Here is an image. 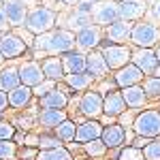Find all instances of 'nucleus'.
<instances>
[{
	"label": "nucleus",
	"instance_id": "nucleus-1",
	"mask_svg": "<svg viewBox=\"0 0 160 160\" xmlns=\"http://www.w3.org/2000/svg\"><path fill=\"white\" fill-rule=\"evenodd\" d=\"M75 47V34L68 30H51L45 34H38L34 38V49L37 53L45 56H58V53H68Z\"/></svg>",
	"mask_w": 160,
	"mask_h": 160
},
{
	"label": "nucleus",
	"instance_id": "nucleus-2",
	"mask_svg": "<svg viewBox=\"0 0 160 160\" xmlns=\"http://www.w3.org/2000/svg\"><path fill=\"white\" fill-rule=\"evenodd\" d=\"M56 26V13L47 9V7H37L28 13V19H26V28L32 32V34H45L51 32V28Z\"/></svg>",
	"mask_w": 160,
	"mask_h": 160
},
{
	"label": "nucleus",
	"instance_id": "nucleus-3",
	"mask_svg": "<svg viewBox=\"0 0 160 160\" xmlns=\"http://www.w3.org/2000/svg\"><path fill=\"white\" fill-rule=\"evenodd\" d=\"M132 130L139 137H158L160 135V111H143L132 122Z\"/></svg>",
	"mask_w": 160,
	"mask_h": 160
},
{
	"label": "nucleus",
	"instance_id": "nucleus-4",
	"mask_svg": "<svg viewBox=\"0 0 160 160\" xmlns=\"http://www.w3.org/2000/svg\"><path fill=\"white\" fill-rule=\"evenodd\" d=\"M130 41L141 49H152L160 41V28L156 24H137L132 26Z\"/></svg>",
	"mask_w": 160,
	"mask_h": 160
},
{
	"label": "nucleus",
	"instance_id": "nucleus-5",
	"mask_svg": "<svg viewBox=\"0 0 160 160\" xmlns=\"http://www.w3.org/2000/svg\"><path fill=\"white\" fill-rule=\"evenodd\" d=\"M102 58L107 62V66L109 68H124L128 60L132 58V51L128 49L126 45H102Z\"/></svg>",
	"mask_w": 160,
	"mask_h": 160
},
{
	"label": "nucleus",
	"instance_id": "nucleus-6",
	"mask_svg": "<svg viewBox=\"0 0 160 160\" xmlns=\"http://www.w3.org/2000/svg\"><path fill=\"white\" fill-rule=\"evenodd\" d=\"M92 19L96 22V26H111L120 19V9L118 2L113 0H102L92 9Z\"/></svg>",
	"mask_w": 160,
	"mask_h": 160
},
{
	"label": "nucleus",
	"instance_id": "nucleus-7",
	"mask_svg": "<svg viewBox=\"0 0 160 160\" xmlns=\"http://www.w3.org/2000/svg\"><path fill=\"white\" fill-rule=\"evenodd\" d=\"M19 79H22V86L37 88L38 83L45 81L43 66H41L38 62H24V64L19 66Z\"/></svg>",
	"mask_w": 160,
	"mask_h": 160
},
{
	"label": "nucleus",
	"instance_id": "nucleus-8",
	"mask_svg": "<svg viewBox=\"0 0 160 160\" xmlns=\"http://www.w3.org/2000/svg\"><path fill=\"white\" fill-rule=\"evenodd\" d=\"M28 43L17 34H2L0 38V51L4 58H19L22 53H26Z\"/></svg>",
	"mask_w": 160,
	"mask_h": 160
},
{
	"label": "nucleus",
	"instance_id": "nucleus-9",
	"mask_svg": "<svg viewBox=\"0 0 160 160\" xmlns=\"http://www.w3.org/2000/svg\"><path fill=\"white\" fill-rule=\"evenodd\" d=\"M2 11L9 19V26H26L28 9H26L24 0H7L2 4Z\"/></svg>",
	"mask_w": 160,
	"mask_h": 160
},
{
	"label": "nucleus",
	"instance_id": "nucleus-10",
	"mask_svg": "<svg viewBox=\"0 0 160 160\" xmlns=\"http://www.w3.org/2000/svg\"><path fill=\"white\" fill-rule=\"evenodd\" d=\"M75 43H77L79 49L92 51L100 43V26L90 24V26H86V28H81V30L75 34Z\"/></svg>",
	"mask_w": 160,
	"mask_h": 160
},
{
	"label": "nucleus",
	"instance_id": "nucleus-11",
	"mask_svg": "<svg viewBox=\"0 0 160 160\" xmlns=\"http://www.w3.org/2000/svg\"><path fill=\"white\" fill-rule=\"evenodd\" d=\"M130 60L143 75H154V71L158 68V58L154 49H139L132 53Z\"/></svg>",
	"mask_w": 160,
	"mask_h": 160
},
{
	"label": "nucleus",
	"instance_id": "nucleus-12",
	"mask_svg": "<svg viewBox=\"0 0 160 160\" xmlns=\"http://www.w3.org/2000/svg\"><path fill=\"white\" fill-rule=\"evenodd\" d=\"M102 102H105V98L100 96V92H88V94H83L79 107H81V113L86 118L96 120L100 113H102Z\"/></svg>",
	"mask_w": 160,
	"mask_h": 160
},
{
	"label": "nucleus",
	"instance_id": "nucleus-13",
	"mask_svg": "<svg viewBox=\"0 0 160 160\" xmlns=\"http://www.w3.org/2000/svg\"><path fill=\"white\" fill-rule=\"evenodd\" d=\"M141 79H143V73L137 68L135 64H126V66L120 68L118 75H115V83L122 86V88H132V86H137Z\"/></svg>",
	"mask_w": 160,
	"mask_h": 160
},
{
	"label": "nucleus",
	"instance_id": "nucleus-14",
	"mask_svg": "<svg viewBox=\"0 0 160 160\" xmlns=\"http://www.w3.org/2000/svg\"><path fill=\"white\" fill-rule=\"evenodd\" d=\"M120 9V19L130 22V19H139L145 13V0H124L122 4H118Z\"/></svg>",
	"mask_w": 160,
	"mask_h": 160
},
{
	"label": "nucleus",
	"instance_id": "nucleus-15",
	"mask_svg": "<svg viewBox=\"0 0 160 160\" xmlns=\"http://www.w3.org/2000/svg\"><path fill=\"white\" fill-rule=\"evenodd\" d=\"M102 135V126H100L96 120H92V122H83L77 126V137H75V141H81V143H90V141H94V139H100Z\"/></svg>",
	"mask_w": 160,
	"mask_h": 160
},
{
	"label": "nucleus",
	"instance_id": "nucleus-16",
	"mask_svg": "<svg viewBox=\"0 0 160 160\" xmlns=\"http://www.w3.org/2000/svg\"><path fill=\"white\" fill-rule=\"evenodd\" d=\"M62 66H64V73H68V75L86 73V56L79 53V51H68L62 58Z\"/></svg>",
	"mask_w": 160,
	"mask_h": 160
},
{
	"label": "nucleus",
	"instance_id": "nucleus-17",
	"mask_svg": "<svg viewBox=\"0 0 160 160\" xmlns=\"http://www.w3.org/2000/svg\"><path fill=\"white\" fill-rule=\"evenodd\" d=\"M86 71L92 75V77H102V75H107L109 66H107V62H105V58H102L100 51H90V56H86Z\"/></svg>",
	"mask_w": 160,
	"mask_h": 160
},
{
	"label": "nucleus",
	"instance_id": "nucleus-18",
	"mask_svg": "<svg viewBox=\"0 0 160 160\" xmlns=\"http://www.w3.org/2000/svg\"><path fill=\"white\" fill-rule=\"evenodd\" d=\"M130 32H132V26L124 19H118L115 24H111L107 28V38L113 43H124V41L130 38Z\"/></svg>",
	"mask_w": 160,
	"mask_h": 160
},
{
	"label": "nucleus",
	"instance_id": "nucleus-19",
	"mask_svg": "<svg viewBox=\"0 0 160 160\" xmlns=\"http://www.w3.org/2000/svg\"><path fill=\"white\" fill-rule=\"evenodd\" d=\"M122 98L126 102V107H143L145 105V100H148V94H145V90L139 86H132V88H124L122 90Z\"/></svg>",
	"mask_w": 160,
	"mask_h": 160
},
{
	"label": "nucleus",
	"instance_id": "nucleus-20",
	"mask_svg": "<svg viewBox=\"0 0 160 160\" xmlns=\"http://www.w3.org/2000/svg\"><path fill=\"white\" fill-rule=\"evenodd\" d=\"M100 139H102V143H105L107 148H120L124 143V128L120 124H111L107 128H102Z\"/></svg>",
	"mask_w": 160,
	"mask_h": 160
},
{
	"label": "nucleus",
	"instance_id": "nucleus-21",
	"mask_svg": "<svg viewBox=\"0 0 160 160\" xmlns=\"http://www.w3.org/2000/svg\"><path fill=\"white\" fill-rule=\"evenodd\" d=\"M64 120H66L64 109H43L41 115H38V124L45 126V128H53V130H56Z\"/></svg>",
	"mask_w": 160,
	"mask_h": 160
},
{
	"label": "nucleus",
	"instance_id": "nucleus-22",
	"mask_svg": "<svg viewBox=\"0 0 160 160\" xmlns=\"http://www.w3.org/2000/svg\"><path fill=\"white\" fill-rule=\"evenodd\" d=\"M126 107V102L122 98V92H109L105 96V102H102V113L107 115H120Z\"/></svg>",
	"mask_w": 160,
	"mask_h": 160
},
{
	"label": "nucleus",
	"instance_id": "nucleus-23",
	"mask_svg": "<svg viewBox=\"0 0 160 160\" xmlns=\"http://www.w3.org/2000/svg\"><path fill=\"white\" fill-rule=\"evenodd\" d=\"M22 86V79H19V68H4V71H0V90H4V92H11L15 88Z\"/></svg>",
	"mask_w": 160,
	"mask_h": 160
},
{
	"label": "nucleus",
	"instance_id": "nucleus-24",
	"mask_svg": "<svg viewBox=\"0 0 160 160\" xmlns=\"http://www.w3.org/2000/svg\"><path fill=\"white\" fill-rule=\"evenodd\" d=\"M30 98H32V90L28 86H19V88H15V90L9 92V105L11 107H17V109L26 107L30 102Z\"/></svg>",
	"mask_w": 160,
	"mask_h": 160
},
{
	"label": "nucleus",
	"instance_id": "nucleus-25",
	"mask_svg": "<svg viewBox=\"0 0 160 160\" xmlns=\"http://www.w3.org/2000/svg\"><path fill=\"white\" fill-rule=\"evenodd\" d=\"M66 102H68V98H66V94L60 92V90H51L47 96L41 98V105H43L45 109H64Z\"/></svg>",
	"mask_w": 160,
	"mask_h": 160
},
{
	"label": "nucleus",
	"instance_id": "nucleus-26",
	"mask_svg": "<svg viewBox=\"0 0 160 160\" xmlns=\"http://www.w3.org/2000/svg\"><path fill=\"white\" fill-rule=\"evenodd\" d=\"M41 66H43L45 77H49L51 81H56V79H62V77H64V66H62V60H58V58H47Z\"/></svg>",
	"mask_w": 160,
	"mask_h": 160
},
{
	"label": "nucleus",
	"instance_id": "nucleus-27",
	"mask_svg": "<svg viewBox=\"0 0 160 160\" xmlns=\"http://www.w3.org/2000/svg\"><path fill=\"white\" fill-rule=\"evenodd\" d=\"M66 83L68 88H73V90H88L90 83H92V75L90 73H75V75H66Z\"/></svg>",
	"mask_w": 160,
	"mask_h": 160
},
{
	"label": "nucleus",
	"instance_id": "nucleus-28",
	"mask_svg": "<svg viewBox=\"0 0 160 160\" xmlns=\"http://www.w3.org/2000/svg\"><path fill=\"white\" fill-rule=\"evenodd\" d=\"M56 137H58L60 141H73L75 137H77V126H75V122L64 120V122L56 128Z\"/></svg>",
	"mask_w": 160,
	"mask_h": 160
},
{
	"label": "nucleus",
	"instance_id": "nucleus-29",
	"mask_svg": "<svg viewBox=\"0 0 160 160\" xmlns=\"http://www.w3.org/2000/svg\"><path fill=\"white\" fill-rule=\"evenodd\" d=\"M37 160H71V154H68L64 148L41 149V154L37 156Z\"/></svg>",
	"mask_w": 160,
	"mask_h": 160
},
{
	"label": "nucleus",
	"instance_id": "nucleus-30",
	"mask_svg": "<svg viewBox=\"0 0 160 160\" xmlns=\"http://www.w3.org/2000/svg\"><path fill=\"white\" fill-rule=\"evenodd\" d=\"M66 26H68V28H75V30L79 32L81 28L90 26V15H86V13H79V11H75L73 15H68V17H66Z\"/></svg>",
	"mask_w": 160,
	"mask_h": 160
},
{
	"label": "nucleus",
	"instance_id": "nucleus-31",
	"mask_svg": "<svg viewBox=\"0 0 160 160\" xmlns=\"http://www.w3.org/2000/svg\"><path fill=\"white\" fill-rule=\"evenodd\" d=\"M145 94H148V98H160V79L158 77H152L145 81Z\"/></svg>",
	"mask_w": 160,
	"mask_h": 160
},
{
	"label": "nucleus",
	"instance_id": "nucleus-32",
	"mask_svg": "<svg viewBox=\"0 0 160 160\" xmlns=\"http://www.w3.org/2000/svg\"><path fill=\"white\" fill-rule=\"evenodd\" d=\"M38 148H41V149H56V148H62V143H60L58 137L41 135V137H38Z\"/></svg>",
	"mask_w": 160,
	"mask_h": 160
},
{
	"label": "nucleus",
	"instance_id": "nucleus-33",
	"mask_svg": "<svg viewBox=\"0 0 160 160\" xmlns=\"http://www.w3.org/2000/svg\"><path fill=\"white\" fill-rule=\"evenodd\" d=\"M105 149H107V145L102 143V139H94V141L86 143V152L90 156H100V154H105Z\"/></svg>",
	"mask_w": 160,
	"mask_h": 160
},
{
	"label": "nucleus",
	"instance_id": "nucleus-34",
	"mask_svg": "<svg viewBox=\"0 0 160 160\" xmlns=\"http://www.w3.org/2000/svg\"><path fill=\"white\" fill-rule=\"evenodd\" d=\"M145 156H143V152L141 149H137V148H126L120 152V160H143Z\"/></svg>",
	"mask_w": 160,
	"mask_h": 160
},
{
	"label": "nucleus",
	"instance_id": "nucleus-35",
	"mask_svg": "<svg viewBox=\"0 0 160 160\" xmlns=\"http://www.w3.org/2000/svg\"><path fill=\"white\" fill-rule=\"evenodd\" d=\"M15 156V143L13 141H0V160H11Z\"/></svg>",
	"mask_w": 160,
	"mask_h": 160
},
{
	"label": "nucleus",
	"instance_id": "nucleus-36",
	"mask_svg": "<svg viewBox=\"0 0 160 160\" xmlns=\"http://www.w3.org/2000/svg\"><path fill=\"white\" fill-rule=\"evenodd\" d=\"M143 156L145 160H160V141H154L148 148H143Z\"/></svg>",
	"mask_w": 160,
	"mask_h": 160
},
{
	"label": "nucleus",
	"instance_id": "nucleus-37",
	"mask_svg": "<svg viewBox=\"0 0 160 160\" xmlns=\"http://www.w3.org/2000/svg\"><path fill=\"white\" fill-rule=\"evenodd\" d=\"M51 90H56V88H53V81H43V83H38L37 88H34V94H37L38 98H43V96H47V94H49Z\"/></svg>",
	"mask_w": 160,
	"mask_h": 160
},
{
	"label": "nucleus",
	"instance_id": "nucleus-38",
	"mask_svg": "<svg viewBox=\"0 0 160 160\" xmlns=\"http://www.w3.org/2000/svg\"><path fill=\"white\" fill-rule=\"evenodd\" d=\"M13 137H15V130H13L11 124L0 122V141H11Z\"/></svg>",
	"mask_w": 160,
	"mask_h": 160
},
{
	"label": "nucleus",
	"instance_id": "nucleus-39",
	"mask_svg": "<svg viewBox=\"0 0 160 160\" xmlns=\"http://www.w3.org/2000/svg\"><path fill=\"white\" fill-rule=\"evenodd\" d=\"M148 145H149V139H148V137H139V135H137L135 141H132V148H137V149L148 148Z\"/></svg>",
	"mask_w": 160,
	"mask_h": 160
},
{
	"label": "nucleus",
	"instance_id": "nucleus-40",
	"mask_svg": "<svg viewBox=\"0 0 160 160\" xmlns=\"http://www.w3.org/2000/svg\"><path fill=\"white\" fill-rule=\"evenodd\" d=\"M92 9H94V7H92V2H83V0H81V2H79V4H77V9H75V11H79V13H90L92 11Z\"/></svg>",
	"mask_w": 160,
	"mask_h": 160
},
{
	"label": "nucleus",
	"instance_id": "nucleus-41",
	"mask_svg": "<svg viewBox=\"0 0 160 160\" xmlns=\"http://www.w3.org/2000/svg\"><path fill=\"white\" fill-rule=\"evenodd\" d=\"M7 105H9V94L4 90H0V113L7 109Z\"/></svg>",
	"mask_w": 160,
	"mask_h": 160
},
{
	"label": "nucleus",
	"instance_id": "nucleus-42",
	"mask_svg": "<svg viewBox=\"0 0 160 160\" xmlns=\"http://www.w3.org/2000/svg\"><path fill=\"white\" fill-rule=\"evenodd\" d=\"M7 26H9V19H7V15L0 7V32H7Z\"/></svg>",
	"mask_w": 160,
	"mask_h": 160
},
{
	"label": "nucleus",
	"instance_id": "nucleus-43",
	"mask_svg": "<svg viewBox=\"0 0 160 160\" xmlns=\"http://www.w3.org/2000/svg\"><path fill=\"white\" fill-rule=\"evenodd\" d=\"M152 15H154L156 19H160V0H158V2H154V9H152Z\"/></svg>",
	"mask_w": 160,
	"mask_h": 160
},
{
	"label": "nucleus",
	"instance_id": "nucleus-44",
	"mask_svg": "<svg viewBox=\"0 0 160 160\" xmlns=\"http://www.w3.org/2000/svg\"><path fill=\"white\" fill-rule=\"evenodd\" d=\"M28 145H38V137H28Z\"/></svg>",
	"mask_w": 160,
	"mask_h": 160
},
{
	"label": "nucleus",
	"instance_id": "nucleus-45",
	"mask_svg": "<svg viewBox=\"0 0 160 160\" xmlns=\"http://www.w3.org/2000/svg\"><path fill=\"white\" fill-rule=\"evenodd\" d=\"M62 2H66V4H79V0H62Z\"/></svg>",
	"mask_w": 160,
	"mask_h": 160
},
{
	"label": "nucleus",
	"instance_id": "nucleus-46",
	"mask_svg": "<svg viewBox=\"0 0 160 160\" xmlns=\"http://www.w3.org/2000/svg\"><path fill=\"white\" fill-rule=\"evenodd\" d=\"M154 75H156V77H158V79H160V66H158V68H156V71H154Z\"/></svg>",
	"mask_w": 160,
	"mask_h": 160
},
{
	"label": "nucleus",
	"instance_id": "nucleus-47",
	"mask_svg": "<svg viewBox=\"0 0 160 160\" xmlns=\"http://www.w3.org/2000/svg\"><path fill=\"white\" fill-rule=\"evenodd\" d=\"M156 58H158V64H160V47L156 49Z\"/></svg>",
	"mask_w": 160,
	"mask_h": 160
},
{
	"label": "nucleus",
	"instance_id": "nucleus-48",
	"mask_svg": "<svg viewBox=\"0 0 160 160\" xmlns=\"http://www.w3.org/2000/svg\"><path fill=\"white\" fill-rule=\"evenodd\" d=\"M2 60H4V56H2V51H0V64H2Z\"/></svg>",
	"mask_w": 160,
	"mask_h": 160
},
{
	"label": "nucleus",
	"instance_id": "nucleus-49",
	"mask_svg": "<svg viewBox=\"0 0 160 160\" xmlns=\"http://www.w3.org/2000/svg\"><path fill=\"white\" fill-rule=\"evenodd\" d=\"M83 2H92V4H94V2H98V0H83Z\"/></svg>",
	"mask_w": 160,
	"mask_h": 160
},
{
	"label": "nucleus",
	"instance_id": "nucleus-50",
	"mask_svg": "<svg viewBox=\"0 0 160 160\" xmlns=\"http://www.w3.org/2000/svg\"><path fill=\"white\" fill-rule=\"evenodd\" d=\"M0 2H7V0H0Z\"/></svg>",
	"mask_w": 160,
	"mask_h": 160
},
{
	"label": "nucleus",
	"instance_id": "nucleus-51",
	"mask_svg": "<svg viewBox=\"0 0 160 160\" xmlns=\"http://www.w3.org/2000/svg\"><path fill=\"white\" fill-rule=\"evenodd\" d=\"M0 38H2V32H0Z\"/></svg>",
	"mask_w": 160,
	"mask_h": 160
},
{
	"label": "nucleus",
	"instance_id": "nucleus-52",
	"mask_svg": "<svg viewBox=\"0 0 160 160\" xmlns=\"http://www.w3.org/2000/svg\"><path fill=\"white\" fill-rule=\"evenodd\" d=\"M0 115H2V113H0Z\"/></svg>",
	"mask_w": 160,
	"mask_h": 160
}]
</instances>
